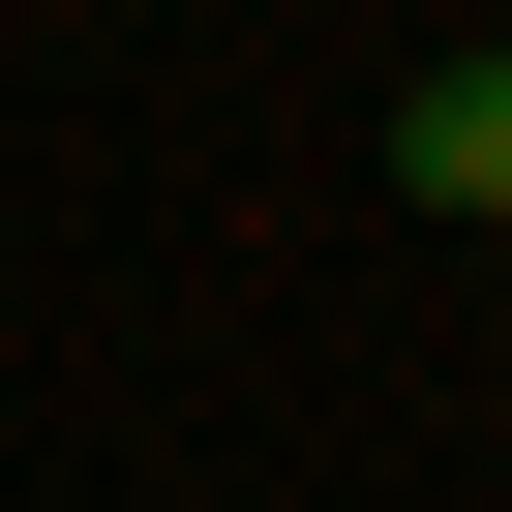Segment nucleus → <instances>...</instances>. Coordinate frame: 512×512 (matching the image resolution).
Segmentation results:
<instances>
[{
  "label": "nucleus",
  "mask_w": 512,
  "mask_h": 512,
  "mask_svg": "<svg viewBox=\"0 0 512 512\" xmlns=\"http://www.w3.org/2000/svg\"><path fill=\"white\" fill-rule=\"evenodd\" d=\"M392 181H422V211H512V61H422V91H392Z\"/></svg>",
  "instance_id": "nucleus-1"
}]
</instances>
